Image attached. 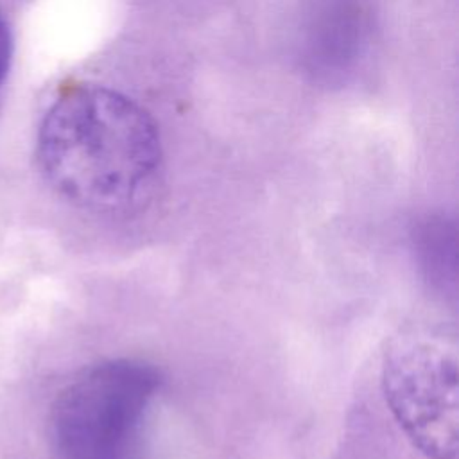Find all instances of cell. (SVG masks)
<instances>
[{
  "label": "cell",
  "mask_w": 459,
  "mask_h": 459,
  "mask_svg": "<svg viewBox=\"0 0 459 459\" xmlns=\"http://www.w3.org/2000/svg\"><path fill=\"white\" fill-rule=\"evenodd\" d=\"M36 154L47 183L70 204L122 213L152 188L161 140L152 117L100 84L68 88L45 113Z\"/></svg>",
  "instance_id": "cell-1"
},
{
  "label": "cell",
  "mask_w": 459,
  "mask_h": 459,
  "mask_svg": "<svg viewBox=\"0 0 459 459\" xmlns=\"http://www.w3.org/2000/svg\"><path fill=\"white\" fill-rule=\"evenodd\" d=\"M161 385L160 369L142 359L82 369L50 405L48 459H151L149 429Z\"/></svg>",
  "instance_id": "cell-2"
},
{
  "label": "cell",
  "mask_w": 459,
  "mask_h": 459,
  "mask_svg": "<svg viewBox=\"0 0 459 459\" xmlns=\"http://www.w3.org/2000/svg\"><path fill=\"white\" fill-rule=\"evenodd\" d=\"M457 330L416 319L387 342L382 362L385 403L427 459H457Z\"/></svg>",
  "instance_id": "cell-3"
},
{
  "label": "cell",
  "mask_w": 459,
  "mask_h": 459,
  "mask_svg": "<svg viewBox=\"0 0 459 459\" xmlns=\"http://www.w3.org/2000/svg\"><path fill=\"white\" fill-rule=\"evenodd\" d=\"M455 224L441 215H429L412 231L418 265L430 285L445 294L455 292Z\"/></svg>",
  "instance_id": "cell-4"
},
{
  "label": "cell",
  "mask_w": 459,
  "mask_h": 459,
  "mask_svg": "<svg viewBox=\"0 0 459 459\" xmlns=\"http://www.w3.org/2000/svg\"><path fill=\"white\" fill-rule=\"evenodd\" d=\"M11 59H13V38H11L9 25L0 13V84L9 74Z\"/></svg>",
  "instance_id": "cell-5"
}]
</instances>
